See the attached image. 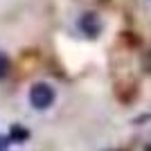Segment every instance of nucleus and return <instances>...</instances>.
I'll return each instance as SVG.
<instances>
[{"mask_svg":"<svg viewBox=\"0 0 151 151\" xmlns=\"http://www.w3.org/2000/svg\"><path fill=\"white\" fill-rule=\"evenodd\" d=\"M52 101H54V88L50 83H34L29 88V104L36 111H43V108H50Z\"/></svg>","mask_w":151,"mask_h":151,"instance_id":"nucleus-1","label":"nucleus"},{"mask_svg":"<svg viewBox=\"0 0 151 151\" xmlns=\"http://www.w3.org/2000/svg\"><path fill=\"white\" fill-rule=\"evenodd\" d=\"M79 29L86 34V36L95 38V36H99V32H101V20L97 14H83L81 18H79Z\"/></svg>","mask_w":151,"mask_h":151,"instance_id":"nucleus-2","label":"nucleus"},{"mask_svg":"<svg viewBox=\"0 0 151 151\" xmlns=\"http://www.w3.org/2000/svg\"><path fill=\"white\" fill-rule=\"evenodd\" d=\"M9 75V59H7L5 52H0V79Z\"/></svg>","mask_w":151,"mask_h":151,"instance_id":"nucleus-3","label":"nucleus"},{"mask_svg":"<svg viewBox=\"0 0 151 151\" xmlns=\"http://www.w3.org/2000/svg\"><path fill=\"white\" fill-rule=\"evenodd\" d=\"M12 135H14L16 140H25V138H27V131H23V129H14Z\"/></svg>","mask_w":151,"mask_h":151,"instance_id":"nucleus-4","label":"nucleus"},{"mask_svg":"<svg viewBox=\"0 0 151 151\" xmlns=\"http://www.w3.org/2000/svg\"><path fill=\"white\" fill-rule=\"evenodd\" d=\"M145 151H151V145H149V147H147V149H145Z\"/></svg>","mask_w":151,"mask_h":151,"instance_id":"nucleus-5","label":"nucleus"},{"mask_svg":"<svg viewBox=\"0 0 151 151\" xmlns=\"http://www.w3.org/2000/svg\"><path fill=\"white\" fill-rule=\"evenodd\" d=\"M0 151H2V140H0Z\"/></svg>","mask_w":151,"mask_h":151,"instance_id":"nucleus-6","label":"nucleus"}]
</instances>
